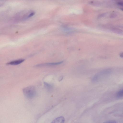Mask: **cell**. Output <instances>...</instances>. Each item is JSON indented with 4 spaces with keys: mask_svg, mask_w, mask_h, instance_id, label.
<instances>
[{
    "mask_svg": "<svg viewBox=\"0 0 123 123\" xmlns=\"http://www.w3.org/2000/svg\"><path fill=\"white\" fill-rule=\"evenodd\" d=\"M45 86L47 88H48V89H50L51 88V86L50 84H48L47 83L45 84Z\"/></svg>",
    "mask_w": 123,
    "mask_h": 123,
    "instance_id": "8",
    "label": "cell"
},
{
    "mask_svg": "<svg viewBox=\"0 0 123 123\" xmlns=\"http://www.w3.org/2000/svg\"><path fill=\"white\" fill-rule=\"evenodd\" d=\"M112 30L113 32L118 34H122L123 33L122 30L117 28H113L112 29Z\"/></svg>",
    "mask_w": 123,
    "mask_h": 123,
    "instance_id": "5",
    "label": "cell"
},
{
    "mask_svg": "<svg viewBox=\"0 0 123 123\" xmlns=\"http://www.w3.org/2000/svg\"><path fill=\"white\" fill-rule=\"evenodd\" d=\"M121 10L123 11V8H121Z\"/></svg>",
    "mask_w": 123,
    "mask_h": 123,
    "instance_id": "11",
    "label": "cell"
},
{
    "mask_svg": "<svg viewBox=\"0 0 123 123\" xmlns=\"http://www.w3.org/2000/svg\"><path fill=\"white\" fill-rule=\"evenodd\" d=\"M118 5L122 6H123V2H118L117 3Z\"/></svg>",
    "mask_w": 123,
    "mask_h": 123,
    "instance_id": "9",
    "label": "cell"
},
{
    "mask_svg": "<svg viewBox=\"0 0 123 123\" xmlns=\"http://www.w3.org/2000/svg\"><path fill=\"white\" fill-rule=\"evenodd\" d=\"M25 60L24 59H20L12 61L7 63L8 65H16L20 64Z\"/></svg>",
    "mask_w": 123,
    "mask_h": 123,
    "instance_id": "4",
    "label": "cell"
},
{
    "mask_svg": "<svg viewBox=\"0 0 123 123\" xmlns=\"http://www.w3.org/2000/svg\"><path fill=\"white\" fill-rule=\"evenodd\" d=\"M63 62H60L57 63H48L44 64H40L36 66L37 67H39L44 66H52L58 65L61 64Z\"/></svg>",
    "mask_w": 123,
    "mask_h": 123,
    "instance_id": "3",
    "label": "cell"
},
{
    "mask_svg": "<svg viewBox=\"0 0 123 123\" xmlns=\"http://www.w3.org/2000/svg\"><path fill=\"white\" fill-rule=\"evenodd\" d=\"M120 57L123 58V53H120L119 54Z\"/></svg>",
    "mask_w": 123,
    "mask_h": 123,
    "instance_id": "10",
    "label": "cell"
},
{
    "mask_svg": "<svg viewBox=\"0 0 123 123\" xmlns=\"http://www.w3.org/2000/svg\"><path fill=\"white\" fill-rule=\"evenodd\" d=\"M104 123H116V122L115 121L110 120Z\"/></svg>",
    "mask_w": 123,
    "mask_h": 123,
    "instance_id": "7",
    "label": "cell"
},
{
    "mask_svg": "<svg viewBox=\"0 0 123 123\" xmlns=\"http://www.w3.org/2000/svg\"><path fill=\"white\" fill-rule=\"evenodd\" d=\"M117 97H121L123 96V89H121L118 91L117 94Z\"/></svg>",
    "mask_w": 123,
    "mask_h": 123,
    "instance_id": "6",
    "label": "cell"
},
{
    "mask_svg": "<svg viewBox=\"0 0 123 123\" xmlns=\"http://www.w3.org/2000/svg\"><path fill=\"white\" fill-rule=\"evenodd\" d=\"M23 92L25 95L29 99H32L36 95V92L35 88L33 86H30L24 88Z\"/></svg>",
    "mask_w": 123,
    "mask_h": 123,
    "instance_id": "1",
    "label": "cell"
},
{
    "mask_svg": "<svg viewBox=\"0 0 123 123\" xmlns=\"http://www.w3.org/2000/svg\"><path fill=\"white\" fill-rule=\"evenodd\" d=\"M65 119L63 116L58 117L54 119L51 123H64Z\"/></svg>",
    "mask_w": 123,
    "mask_h": 123,
    "instance_id": "2",
    "label": "cell"
}]
</instances>
